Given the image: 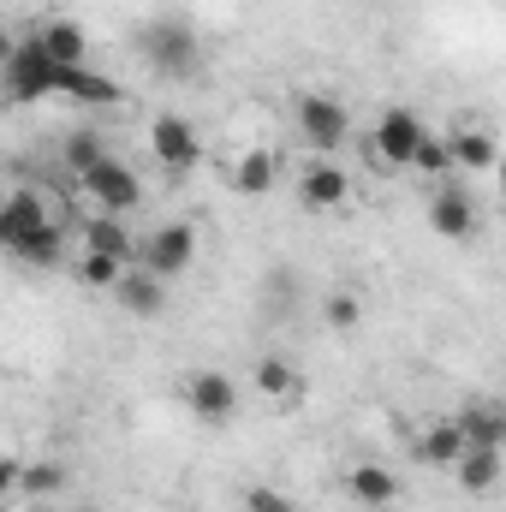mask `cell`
<instances>
[{"instance_id":"cell-1","label":"cell","mask_w":506,"mask_h":512,"mask_svg":"<svg viewBox=\"0 0 506 512\" xmlns=\"http://www.w3.org/2000/svg\"><path fill=\"white\" fill-rule=\"evenodd\" d=\"M137 48H143L149 72H161V78H197V66H203V42H197V30H191L185 18H155V24H143Z\"/></svg>"},{"instance_id":"cell-2","label":"cell","mask_w":506,"mask_h":512,"mask_svg":"<svg viewBox=\"0 0 506 512\" xmlns=\"http://www.w3.org/2000/svg\"><path fill=\"white\" fill-rule=\"evenodd\" d=\"M0 78H6V96H12V102H42V96H54V90H60V66L48 60L42 36L12 42V54H6V66H0Z\"/></svg>"},{"instance_id":"cell-3","label":"cell","mask_w":506,"mask_h":512,"mask_svg":"<svg viewBox=\"0 0 506 512\" xmlns=\"http://www.w3.org/2000/svg\"><path fill=\"white\" fill-rule=\"evenodd\" d=\"M78 191H84L102 215H131V209H143V179L131 173L120 155H102L90 173H78Z\"/></svg>"},{"instance_id":"cell-4","label":"cell","mask_w":506,"mask_h":512,"mask_svg":"<svg viewBox=\"0 0 506 512\" xmlns=\"http://www.w3.org/2000/svg\"><path fill=\"white\" fill-rule=\"evenodd\" d=\"M191 256H197V227L191 221H167V227H155L137 245V268H149L155 280H173V274L191 268Z\"/></svg>"},{"instance_id":"cell-5","label":"cell","mask_w":506,"mask_h":512,"mask_svg":"<svg viewBox=\"0 0 506 512\" xmlns=\"http://www.w3.org/2000/svg\"><path fill=\"white\" fill-rule=\"evenodd\" d=\"M298 137H304L316 155H334V149L352 137L346 102H334V96H304V102H298Z\"/></svg>"},{"instance_id":"cell-6","label":"cell","mask_w":506,"mask_h":512,"mask_svg":"<svg viewBox=\"0 0 506 512\" xmlns=\"http://www.w3.org/2000/svg\"><path fill=\"white\" fill-rule=\"evenodd\" d=\"M149 149H155V161H161L167 173H191V167L203 161V137H197L191 120H179V114H155Z\"/></svg>"},{"instance_id":"cell-7","label":"cell","mask_w":506,"mask_h":512,"mask_svg":"<svg viewBox=\"0 0 506 512\" xmlns=\"http://www.w3.org/2000/svg\"><path fill=\"white\" fill-rule=\"evenodd\" d=\"M423 137H429V131H423V120H417L411 108H387L376 137H370V149L381 155V167H411V155H417Z\"/></svg>"},{"instance_id":"cell-8","label":"cell","mask_w":506,"mask_h":512,"mask_svg":"<svg viewBox=\"0 0 506 512\" xmlns=\"http://www.w3.org/2000/svg\"><path fill=\"white\" fill-rule=\"evenodd\" d=\"M185 405L203 423H227L239 411V382L221 376V370H197V376H185Z\"/></svg>"},{"instance_id":"cell-9","label":"cell","mask_w":506,"mask_h":512,"mask_svg":"<svg viewBox=\"0 0 506 512\" xmlns=\"http://www.w3.org/2000/svg\"><path fill=\"white\" fill-rule=\"evenodd\" d=\"M429 227H435L441 239H471V233H477V197L447 179V185L429 197Z\"/></svg>"},{"instance_id":"cell-10","label":"cell","mask_w":506,"mask_h":512,"mask_svg":"<svg viewBox=\"0 0 506 512\" xmlns=\"http://www.w3.org/2000/svg\"><path fill=\"white\" fill-rule=\"evenodd\" d=\"M352 197V179H346V167H334V161H310L304 173H298V203L310 209V215H322V209H340Z\"/></svg>"},{"instance_id":"cell-11","label":"cell","mask_w":506,"mask_h":512,"mask_svg":"<svg viewBox=\"0 0 506 512\" xmlns=\"http://www.w3.org/2000/svg\"><path fill=\"white\" fill-rule=\"evenodd\" d=\"M54 96H72L78 108H120L126 102V90L114 78H102L96 66H60V90Z\"/></svg>"},{"instance_id":"cell-12","label":"cell","mask_w":506,"mask_h":512,"mask_svg":"<svg viewBox=\"0 0 506 512\" xmlns=\"http://www.w3.org/2000/svg\"><path fill=\"white\" fill-rule=\"evenodd\" d=\"M36 227H48L42 191H12V197H0V251H12L18 239H30Z\"/></svg>"},{"instance_id":"cell-13","label":"cell","mask_w":506,"mask_h":512,"mask_svg":"<svg viewBox=\"0 0 506 512\" xmlns=\"http://www.w3.org/2000/svg\"><path fill=\"white\" fill-rule=\"evenodd\" d=\"M84 251L90 256H114V262H137V239H131V227H126V215H90L84 221Z\"/></svg>"},{"instance_id":"cell-14","label":"cell","mask_w":506,"mask_h":512,"mask_svg":"<svg viewBox=\"0 0 506 512\" xmlns=\"http://www.w3.org/2000/svg\"><path fill=\"white\" fill-rule=\"evenodd\" d=\"M274 179H280V155H274L268 143H256V149H245V155L233 161V191H239V197H268Z\"/></svg>"},{"instance_id":"cell-15","label":"cell","mask_w":506,"mask_h":512,"mask_svg":"<svg viewBox=\"0 0 506 512\" xmlns=\"http://www.w3.org/2000/svg\"><path fill=\"white\" fill-rule=\"evenodd\" d=\"M36 36H42V48H48L54 66H90V36L78 30V18H54Z\"/></svg>"},{"instance_id":"cell-16","label":"cell","mask_w":506,"mask_h":512,"mask_svg":"<svg viewBox=\"0 0 506 512\" xmlns=\"http://www.w3.org/2000/svg\"><path fill=\"white\" fill-rule=\"evenodd\" d=\"M114 292H120V304H126L131 316H161V304H167V280H155V274H149V268H137V262L120 274V286H114Z\"/></svg>"},{"instance_id":"cell-17","label":"cell","mask_w":506,"mask_h":512,"mask_svg":"<svg viewBox=\"0 0 506 512\" xmlns=\"http://www.w3.org/2000/svg\"><path fill=\"white\" fill-rule=\"evenodd\" d=\"M453 471H459V489L489 495V489L501 483V447H465V453L453 459Z\"/></svg>"},{"instance_id":"cell-18","label":"cell","mask_w":506,"mask_h":512,"mask_svg":"<svg viewBox=\"0 0 506 512\" xmlns=\"http://www.w3.org/2000/svg\"><path fill=\"white\" fill-rule=\"evenodd\" d=\"M441 143H447V161L465 167V173H489L495 167V137L489 131L465 126V131H453V137H441Z\"/></svg>"},{"instance_id":"cell-19","label":"cell","mask_w":506,"mask_h":512,"mask_svg":"<svg viewBox=\"0 0 506 512\" xmlns=\"http://www.w3.org/2000/svg\"><path fill=\"white\" fill-rule=\"evenodd\" d=\"M256 393L262 399H274V405H298V393H304V382H298V370L286 364V358H256Z\"/></svg>"},{"instance_id":"cell-20","label":"cell","mask_w":506,"mask_h":512,"mask_svg":"<svg viewBox=\"0 0 506 512\" xmlns=\"http://www.w3.org/2000/svg\"><path fill=\"white\" fill-rule=\"evenodd\" d=\"M459 453H465L459 417H447V423L423 429V441H417V459H423V465H441V471H453V459H459Z\"/></svg>"},{"instance_id":"cell-21","label":"cell","mask_w":506,"mask_h":512,"mask_svg":"<svg viewBox=\"0 0 506 512\" xmlns=\"http://www.w3.org/2000/svg\"><path fill=\"white\" fill-rule=\"evenodd\" d=\"M352 501L358 507H393L399 501V477L387 465H358L352 471Z\"/></svg>"},{"instance_id":"cell-22","label":"cell","mask_w":506,"mask_h":512,"mask_svg":"<svg viewBox=\"0 0 506 512\" xmlns=\"http://www.w3.org/2000/svg\"><path fill=\"white\" fill-rule=\"evenodd\" d=\"M459 435H465V447H501L506 441L501 405H471V411H459Z\"/></svg>"},{"instance_id":"cell-23","label":"cell","mask_w":506,"mask_h":512,"mask_svg":"<svg viewBox=\"0 0 506 512\" xmlns=\"http://www.w3.org/2000/svg\"><path fill=\"white\" fill-rule=\"evenodd\" d=\"M12 256H18V262H30V268H54V262L66 256V233L48 221V227H36L30 239H18V245H12Z\"/></svg>"},{"instance_id":"cell-24","label":"cell","mask_w":506,"mask_h":512,"mask_svg":"<svg viewBox=\"0 0 506 512\" xmlns=\"http://www.w3.org/2000/svg\"><path fill=\"white\" fill-rule=\"evenodd\" d=\"M322 322H328V328H340V334H352V328L364 322V298H358L352 286H334V292L322 298Z\"/></svg>"},{"instance_id":"cell-25","label":"cell","mask_w":506,"mask_h":512,"mask_svg":"<svg viewBox=\"0 0 506 512\" xmlns=\"http://www.w3.org/2000/svg\"><path fill=\"white\" fill-rule=\"evenodd\" d=\"M66 471L60 465H18V495H60Z\"/></svg>"},{"instance_id":"cell-26","label":"cell","mask_w":506,"mask_h":512,"mask_svg":"<svg viewBox=\"0 0 506 512\" xmlns=\"http://www.w3.org/2000/svg\"><path fill=\"white\" fill-rule=\"evenodd\" d=\"M120 274H126V262H114V256H78V280L84 286H96V292H108V286H120Z\"/></svg>"},{"instance_id":"cell-27","label":"cell","mask_w":506,"mask_h":512,"mask_svg":"<svg viewBox=\"0 0 506 512\" xmlns=\"http://www.w3.org/2000/svg\"><path fill=\"white\" fill-rule=\"evenodd\" d=\"M102 155H108V149H102L96 131H72V137H66V167H72V173H90Z\"/></svg>"},{"instance_id":"cell-28","label":"cell","mask_w":506,"mask_h":512,"mask_svg":"<svg viewBox=\"0 0 506 512\" xmlns=\"http://www.w3.org/2000/svg\"><path fill=\"white\" fill-rule=\"evenodd\" d=\"M411 167H417V173H429V179H447V173H453L447 143H441V137H423V143H417V155H411Z\"/></svg>"},{"instance_id":"cell-29","label":"cell","mask_w":506,"mask_h":512,"mask_svg":"<svg viewBox=\"0 0 506 512\" xmlns=\"http://www.w3.org/2000/svg\"><path fill=\"white\" fill-rule=\"evenodd\" d=\"M245 512H298L280 489H268V483H256V489H245Z\"/></svg>"},{"instance_id":"cell-30","label":"cell","mask_w":506,"mask_h":512,"mask_svg":"<svg viewBox=\"0 0 506 512\" xmlns=\"http://www.w3.org/2000/svg\"><path fill=\"white\" fill-rule=\"evenodd\" d=\"M12 495H18V459H0V512H6Z\"/></svg>"},{"instance_id":"cell-31","label":"cell","mask_w":506,"mask_h":512,"mask_svg":"<svg viewBox=\"0 0 506 512\" xmlns=\"http://www.w3.org/2000/svg\"><path fill=\"white\" fill-rule=\"evenodd\" d=\"M6 54H12V36H6V30H0V66H6Z\"/></svg>"},{"instance_id":"cell-32","label":"cell","mask_w":506,"mask_h":512,"mask_svg":"<svg viewBox=\"0 0 506 512\" xmlns=\"http://www.w3.org/2000/svg\"><path fill=\"white\" fill-rule=\"evenodd\" d=\"M84 512H96V507H84Z\"/></svg>"}]
</instances>
